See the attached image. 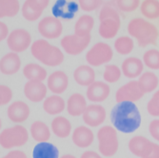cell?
Here are the masks:
<instances>
[{"mask_svg":"<svg viewBox=\"0 0 159 158\" xmlns=\"http://www.w3.org/2000/svg\"><path fill=\"white\" fill-rule=\"evenodd\" d=\"M111 121L120 133L129 134L137 131L141 126V113L134 102H120L111 111Z\"/></svg>","mask_w":159,"mask_h":158,"instance_id":"6da1fadb","label":"cell"},{"mask_svg":"<svg viewBox=\"0 0 159 158\" xmlns=\"http://www.w3.org/2000/svg\"><path fill=\"white\" fill-rule=\"evenodd\" d=\"M128 34L137 41L138 46L145 48L150 45H156L159 37L157 27L145 18L135 17L128 23Z\"/></svg>","mask_w":159,"mask_h":158,"instance_id":"7a4b0ae2","label":"cell"},{"mask_svg":"<svg viewBox=\"0 0 159 158\" xmlns=\"http://www.w3.org/2000/svg\"><path fill=\"white\" fill-rule=\"evenodd\" d=\"M31 52L36 60L48 67L59 66L65 59L61 49L52 45L47 39H38L33 42Z\"/></svg>","mask_w":159,"mask_h":158,"instance_id":"3957f363","label":"cell"},{"mask_svg":"<svg viewBox=\"0 0 159 158\" xmlns=\"http://www.w3.org/2000/svg\"><path fill=\"white\" fill-rule=\"evenodd\" d=\"M121 27L118 11L110 5H105L99 12L98 34L104 39H112L116 36Z\"/></svg>","mask_w":159,"mask_h":158,"instance_id":"277c9868","label":"cell"},{"mask_svg":"<svg viewBox=\"0 0 159 158\" xmlns=\"http://www.w3.org/2000/svg\"><path fill=\"white\" fill-rule=\"evenodd\" d=\"M99 152L106 156L111 157L117 152L119 141L117 130L113 126H103L97 132Z\"/></svg>","mask_w":159,"mask_h":158,"instance_id":"5b68a950","label":"cell"},{"mask_svg":"<svg viewBox=\"0 0 159 158\" xmlns=\"http://www.w3.org/2000/svg\"><path fill=\"white\" fill-rule=\"evenodd\" d=\"M29 133L22 125H16L7 128L0 134V145L5 150L19 148L27 144Z\"/></svg>","mask_w":159,"mask_h":158,"instance_id":"8992f818","label":"cell"},{"mask_svg":"<svg viewBox=\"0 0 159 158\" xmlns=\"http://www.w3.org/2000/svg\"><path fill=\"white\" fill-rule=\"evenodd\" d=\"M113 57L112 48L105 42L94 44L86 53V61L92 67H100L108 64Z\"/></svg>","mask_w":159,"mask_h":158,"instance_id":"52a82bcc","label":"cell"},{"mask_svg":"<svg viewBox=\"0 0 159 158\" xmlns=\"http://www.w3.org/2000/svg\"><path fill=\"white\" fill-rule=\"evenodd\" d=\"M6 42L11 52L16 53L27 51L33 44L32 35L25 29H16L11 31Z\"/></svg>","mask_w":159,"mask_h":158,"instance_id":"ba28073f","label":"cell"},{"mask_svg":"<svg viewBox=\"0 0 159 158\" xmlns=\"http://www.w3.org/2000/svg\"><path fill=\"white\" fill-rule=\"evenodd\" d=\"M91 40V35L81 37L75 34H73L64 36L60 41V45L66 53L70 55H78L88 48Z\"/></svg>","mask_w":159,"mask_h":158,"instance_id":"9c48e42d","label":"cell"},{"mask_svg":"<svg viewBox=\"0 0 159 158\" xmlns=\"http://www.w3.org/2000/svg\"><path fill=\"white\" fill-rule=\"evenodd\" d=\"M145 93L141 89L137 80H131L116 91L115 93V100L117 103L120 102H136L140 100Z\"/></svg>","mask_w":159,"mask_h":158,"instance_id":"30bf717a","label":"cell"},{"mask_svg":"<svg viewBox=\"0 0 159 158\" xmlns=\"http://www.w3.org/2000/svg\"><path fill=\"white\" fill-rule=\"evenodd\" d=\"M37 30L40 35L45 39H56L63 34V25L59 18L46 16L39 21Z\"/></svg>","mask_w":159,"mask_h":158,"instance_id":"8fae6325","label":"cell"},{"mask_svg":"<svg viewBox=\"0 0 159 158\" xmlns=\"http://www.w3.org/2000/svg\"><path fill=\"white\" fill-rule=\"evenodd\" d=\"M49 4L50 0H25L21 7L22 16L27 21H36L40 18Z\"/></svg>","mask_w":159,"mask_h":158,"instance_id":"7c38bea8","label":"cell"},{"mask_svg":"<svg viewBox=\"0 0 159 158\" xmlns=\"http://www.w3.org/2000/svg\"><path fill=\"white\" fill-rule=\"evenodd\" d=\"M48 90L47 85L43 83V81L28 80L24 85L23 92L28 100L34 103H39L46 99Z\"/></svg>","mask_w":159,"mask_h":158,"instance_id":"4fadbf2b","label":"cell"},{"mask_svg":"<svg viewBox=\"0 0 159 158\" xmlns=\"http://www.w3.org/2000/svg\"><path fill=\"white\" fill-rule=\"evenodd\" d=\"M107 117V112L105 108L100 104H91L86 108L82 119L84 123L92 128L102 125Z\"/></svg>","mask_w":159,"mask_h":158,"instance_id":"5bb4252c","label":"cell"},{"mask_svg":"<svg viewBox=\"0 0 159 158\" xmlns=\"http://www.w3.org/2000/svg\"><path fill=\"white\" fill-rule=\"evenodd\" d=\"M154 144V142L149 140L145 136L136 135L129 141L128 148L134 155L140 158H146L152 151Z\"/></svg>","mask_w":159,"mask_h":158,"instance_id":"9a60e30c","label":"cell"},{"mask_svg":"<svg viewBox=\"0 0 159 158\" xmlns=\"http://www.w3.org/2000/svg\"><path fill=\"white\" fill-rule=\"evenodd\" d=\"M111 87L105 81H94L89 87H87L86 97L91 102L101 103L110 96Z\"/></svg>","mask_w":159,"mask_h":158,"instance_id":"2e32d148","label":"cell"},{"mask_svg":"<svg viewBox=\"0 0 159 158\" xmlns=\"http://www.w3.org/2000/svg\"><path fill=\"white\" fill-rule=\"evenodd\" d=\"M30 107L22 100H17V101L12 102L7 109V115L9 119L16 124L25 122L30 116Z\"/></svg>","mask_w":159,"mask_h":158,"instance_id":"e0dca14e","label":"cell"},{"mask_svg":"<svg viewBox=\"0 0 159 158\" xmlns=\"http://www.w3.org/2000/svg\"><path fill=\"white\" fill-rule=\"evenodd\" d=\"M69 86V77L63 70H55L47 79V87L53 94H61L66 92Z\"/></svg>","mask_w":159,"mask_h":158,"instance_id":"ac0fdd59","label":"cell"},{"mask_svg":"<svg viewBox=\"0 0 159 158\" xmlns=\"http://www.w3.org/2000/svg\"><path fill=\"white\" fill-rule=\"evenodd\" d=\"M144 63L143 60L135 56H129L122 62L121 70L122 74L129 79L138 78L144 73Z\"/></svg>","mask_w":159,"mask_h":158,"instance_id":"d6986e66","label":"cell"},{"mask_svg":"<svg viewBox=\"0 0 159 158\" xmlns=\"http://www.w3.org/2000/svg\"><path fill=\"white\" fill-rule=\"evenodd\" d=\"M21 59L18 53L8 52L2 56L0 60V71L5 75H13L17 74L21 69Z\"/></svg>","mask_w":159,"mask_h":158,"instance_id":"ffe728a7","label":"cell"},{"mask_svg":"<svg viewBox=\"0 0 159 158\" xmlns=\"http://www.w3.org/2000/svg\"><path fill=\"white\" fill-rule=\"evenodd\" d=\"M71 140L76 147L85 149L90 147L93 143L94 134L90 128L86 126H79L73 132Z\"/></svg>","mask_w":159,"mask_h":158,"instance_id":"44dd1931","label":"cell"},{"mask_svg":"<svg viewBox=\"0 0 159 158\" xmlns=\"http://www.w3.org/2000/svg\"><path fill=\"white\" fill-rule=\"evenodd\" d=\"M87 107H88V105H87L86 97L83 94L78 93L71 94L69 97L67 101V105H66L68 113L70 116H74V117L83 115V113Z\"/></svg>","mask_w":159,"mask_h":158,"instance_id":"7402d4cb","label":"cell"},{"mask_svg":"<svg viewBox=\"0 0 159 158\" xmlns=\"http://www.w3.org/2000/svg\"><path fill=\"white\" fill-rule=\"evenodd\" d=\"M74 79L81 87H89L95 81V71L90 65H81L74 71Z\"/></svg>","mask_w":159,"mask_h":158,"instance_id":"603a6c76","label":"cell"},{"mask_svg":"<svg viewBox=\"0 0 159 158\" xmlns=\"http://www.w3.org/2000/svg\"><path fill=\"white\" fill-rule=\"evenodd\" d=\"M67 102L59 94H52L43 101V110L50 115H57L64 111Z\"/></svg>","mask_w":159,"mask_h":158,"instance_id":"cb8c5ba5","label":"cell"},{"mask_svg":"<svg viewBox=\"0 0 159 158\" xmlns=\"http://www.w3.org/2000/svg\"><path fill=\"white\" fill-rule=\"evenodd\" d=\"M51 128L54 135L59 138H67L71 133V123L68 118L61 115L52 119Z\"/></svg>","mask_w":159,"mask_h":158,"instance_id":"d4e9b609","label":"cell"},{"mask_svg":"<svg viewBox=\"0 0 159 158\" xmlns=\"http://www.w3.org/2000/svg\"><path fill=\"white\" fill-rule=\"evenodd\" d=\"M33 158H59V151L49 142H40L33 150Z\"/></svg>","mask_w":159,"mask_h":158,"instance_id":"484cf974","label":"cell"},{"mask_svg":"<svg viewBox=\"0 0 159 158\" xmlns=\"http://www.w3.org/2000/svg\"><path fill=\"white\" fill-rule=\"evenodd\" d=\"M30 133L34 140L36 142H48L51 138V131L48 125L40 120L34 121L31 125Z\"/></svg>","mask_w":159,"mask_h":158,"instance_id":"4316f807","label":"cell"},{"mask_svg":"<svg viewBox=\"0 0 159 158\" xmlns=\"http://www.w3.org/2000/svg\"><path fill=\"white\" fill-rule=\"evenodd\" d=\"M23 75L27 80L44 81L48 77L45 68L36 63H29L23 68Z\"/></svg>","mask_w":159,"mask_h":158,"instance_id":"83f0119b","label":"cell"},{"mask_svg":"<svg viewBox=\"0 0 159 158\" xmlns=\"http://www.w3.org/2000/svg\"><path fill=\"white\" fill-rule=\"evenodd\" d=\"M94 27V19L90 14H83L75 24V34L78 36L85 37L91 35V32Z\"/></svg>","mask_w":159,"mask_h":158,"instance_id":"f1b7e54d","label":"cell"},{"mask_svg":"<svg viewBox=\"0 0 159 158\" xmlns=\"http://www.w3.org/2000/svg\"><path fill=\"white\" fill-rule=\"evenodd\" d=\"M137 81L145 94L154 92L159 84V78L153 71H144Z\"/></svg>","mask_w":159,"mask_h":158,"instance_id":"f546056e","label":"cell"},{"mask_svg":"<svg viewBox=\"0 0 159 158\" xmlns=\"http://www.w3.org/2000/svg\"><path fill=\"white\" fill-rule=\"evenodd\" d=\"M20 11L19 0H0V18L14 17Z\"/></svg>","mask_w":159,"mask_h":158,"instance_id":"4dcf8cb0","label":"cell"},{"mask_svg":"<svg viewBox=\"0 0 159 158\" xmlns=\"http://www.w3.org/2000/svg\"><path fill=\"white\" fill-rule=\"evenodd\" d=\"M142 16L151 20L159 18V0H143L140 5Z\"/></svg>","mask_w":159,"mask_h":158,"instance_id":"1f68e13d","label":"cell"},{"mask_svg":"<svg viewBox=\"0 0 159 158\" xmlns=\"http://www.w3.org/2000/svg\"><path fill=\"white\" fill-rule=\"evenodd\" d=\"M113 46L117 53L121 55H129L134 49V41L131 36L123 35L116 38Z\"/></svg>","mask_w":159,"mask_h":158,"instance_id":"d6a6232c","label":"cell"},{"mask_svg":"<svg viewBox=\"0 0 159 158\" xmlns=\"http://www.w3.org/2000/svg\"><path fill=\"white\" fill-rule=\"evenodd\" d=\"M122 75L121 68L113 64H107L104 69L103 73V79L108 84L116 83Z\"/></svg>","mask_w":159,"mask_h":158,"instance_id":"836d02e7","label":"cell"},{"mask_svg":"<svg viewBox=\"0 0 159 158\" xmlns=\"http://www.w3.org/2000/svg\"><path fill=\"white\" fill-rule=\"evenodd\" d=\"M143 63L147 68L152 70H159V51L156 49H150L143 54Z\"/></svg>","mask_w":159,"mask_h":158,"instance_id":"e575fe53","label":"cell"},{"mask_svg":"<svg viewBox=\"0 0 159 158\" xmlns=\"http://www.w3.org/2000/svg\"><path fill=\"white\" fill-rule=\"evenodd\" d=\"M141 5L140 0H116V6L123 12H133Z\"/></svg>","mask_w":159,"mask_h":158,"instance_id":"d590c367","label":"cell"},{"mask_svg":"<svg viewBox=\"0 0 159 158\" xmlns=\"http://www.w3.org/2000/svg\"><path fill=\"white\" fill-rule=\"evenodd\" d=\"M147 111L150 115L159 117V90L156 91L147 104Z\"/></svg>","mask_w":159,"mask_h":158,"instance_id":"8d00e7d4","label":"cell"},{"mask_svg":"<svg viewBox=\"0 0 159 158\" xmlns=\"http://www.w3.org/2000/svg\"><path fill=\"white\" fill-rule=\"evenodd\" d=\"M78 5L83 11L91 12L103 5V0H78Z\"/></svg>","mask_w":159,"mask_h":158,"instance_id":"74e56055","label":"cell"},{"mask_svg":"<svg viewBox=\"0 0 159 158\" xmlns=\"http://www.w3.org/2000/svg\"><path fill=\"white\" fill-rule=\"evenodd\" d=\"M12 91L7 85L0 86V105L5 106L8 105L12 99Z\"/></svg>","mask_w":159,"mask_h":158,"instance_id":"f35d334b","label":"cell"},{"mask_svg":"<svg viewBox=\"0 0 159 158\" xmlns=\"http://www.w3.org/2000/svg\"><path fill=\"white\" fill-rule=\"evenodd\" d=\"M149 133L152 137L159 142V119H153L149 125Z\"/></svg>","mask_w":159,"mask_h":158,"instance_id":"ab89813d","label":"cell"},{"mask_svg":"<svg viewBox=\"0 0 159 158\" xmlns=\"http://www.w3.org/2000/svg\"><path fill=\"white\" fill-rule=\"evenodd\" d=\"M10 30L7 24L3 21L0 22V41H4L7 40V38L10 35Z\"/></svg>","mask_w":159,"mask_h":158,"instance_id":"60d3db41","label":"cell"},{"mask_svg":"<svg viewBox=\"0 0 159 158\" xmlns=\"http://www.w3.org/2000/svg\"><path fill=\"white\" fill-rule=\"evenodd\" d=\"M2 158H28L27 154L19 150H14L10 151L9 153H7L4 157Z\"/></svg>","mask_w":159,"mask_h":158,"instance_id":"b9f144b4","label":"cell"},{"mask_svg":"<svg viewBox=\"0 0 159 158\" xmlns=\"http://www.w3.org/2000/svg\"><path fill=\"white\" fill-rule=\"evenodd\" d=\"M80 158H102V156L93 151H87L82 153Z\"/></svg>","mask_w":159,"mask_h":158,"instance_id":"7bdbcfd3","label":"cell"},{"mask_svg":"<svg viewBox=\"0 0 159 158\" xmlns=\"http://www.w3.org/2000/svg\"><path fill=\"white\" fill-rule=\"evenodd\" d=\"M146 158H159V145L158 144H156V143H155L152 151Z\"/></svg>","mask_w":159,"mask_h":158,"instance_id":"ee69618b","label":"cell"},{"mask_svg":"<svg viewBox=\"0 0 159 158\" xmlns=\"http://www.w3.org/2000/svg\"><path fill=\"white\" fill-rule=\"evenodd\" d=\"M59 158H76V157L75 155H73V154H64Z\"/></svg>","mask_w":159,"mask_h":158,"instance_id":"f6af8a7d","label":"cell"}]
</instances>
